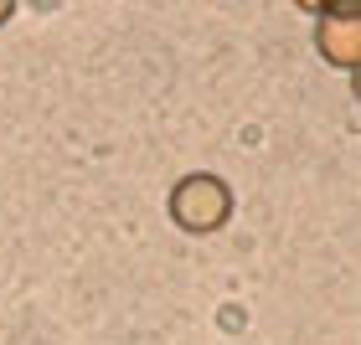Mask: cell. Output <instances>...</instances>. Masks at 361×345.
Returning a JSON list of instances; mask_svg holds the SVG:
<instances>
[{
  "label": "cell",
  "instance_id": "1",
  "mask_svg": "<svg viewBox=\"0 0 361 345\" xmlns=\"http://www.w3.org/2000/svg\"><path fill=\"white\" fill-rule=\"evenodd\" d=\"M171 217L180 232H217L233 217V191H227L222 175H207V170L180 175L171 191Z\"/></svg>",
  "mask_w": 361,
  "mask_h": 345
},
{
  "label": "cell",
  "instance_id": "3",
  "mask_svg": "<svg viewBox=\"0 0 361 345\" xmlns=\"http://www.w3.org/2000/svg\"><path fill=\"white\" fill-rule=\"evenodd\" d=\"M11 11H16V6H11V0H0V26H6V21H11Z\"/></svg>",
  "mask_w": 361,
  "mask_h": 345
},
{
  "label": "cell",
  "instance_id": "2",
  "mask_svg": "<svg viewBox=\"0 0 361 345\" xmlns=\"http://www.w3.org/2000/svg\"><path fill=\"white\" fill-rule=\"evenodd\" d=\"M315 46L331 68H356L361 62V6H336L315 21Z\"/></svg>",
  "mask_w": 361,
  "mask_h": 345
}]
</instances>
